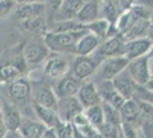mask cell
Wrapping results in <instances>:
<instances>
[{"label":"cell","mask_w":153,"mask_h":138,"mask_svg":"<svg viewBox=\"0 0 153 138\" xmlns=\"http://www.w3.org/2000/svg\"><path fill=\"white\" fill-rule=\"evenodd\" d=\"M85 115H86L87 120L90 122V124L97 129L104 122V112H103V106H101V104L86 108Z\"/></svg>","instance_id":"83f0119b"},{"label":"cell","mask_w":153,"mask_h":138,"mask_svg":"<svg viewBox=\"0 0 153 138\" xmlns=\"http://www.w3.org/2000/svg\"><path fill=\"white\" fill-rule=\"evenodd\" d=\"M111 26H112V24L108 21L105 20V19H98V20H96L94 22L89 23V24H87L86 29L89 32L94 33L95 36H97L101 39V38L110 37Z\"/></svg>","instance_id":"4316f807"},{"label":"cell","mask_w":153,"mask_h":138,"mask_svg":"<svg viewBox=\"0 0 153 138\" xmlns=\"http://www.w3.org/2000/svg\"><path fill=\"white\" fill-rule=\"evenodd\" d=\"M64 0H45L46 5L49 7L51 9H53V11H57L58 8H59V6L62 5V2H63Z\"/></svg>","instance_id":"f35d334b"},{"label":"cell","mask_w":153,"mask_h":138,"mask_svg":"<svg viewBox=\"0 0 153 138\" xmlns=\"http://www.w3.org/2000/svg\"><path fill=\"white\" fill-rule=\"evenodd\" d=\"M100 14H101L100 4H97L93 0H86L82 7L80 8L79 13L76 14V19L80 23L87 26L91 22L98 20L100 19Z\"/></svg>","instance_id":"e0dca14e"},{"label":"cell","mask_w":153,"mask_h":138,"mask_svg":"<svg viewBox=\"0 0 153 138\" xmlns=\"http://www.w3.org/2000/svg\"><path fill=\"white\" fill-rule=\"evenodd\" d=\"M23 26L25 30L31 31V32H42L46 29L45 17L38 16V17H33V19L23 21Z\"/></svg>","instance_id":"d6a6232c"},{"label":"cell","mask_w":153,"mask_h":138,"mask_svg":"<svg viewBox=\"0 0 153 138\" xmlns=\"http://www.w3.org/2000/svg\"><path fill=\"white\" fill-rule=\"evenodd\" d=\"M102 13L104 15V19L108 21L112 26H114L117 20L119 19V11L114 0H106L103 2Z\"/></svg>","instance_id":"4dcf8cb0"},{"label":"cell","mask_w":153,"mask_h":138,"mask_svg":"<svg viewBox=\"0 0 153 138\" xmlns=\"http://www.w3.org/2000/svg\"><path fill=\"white\" fill-rule=\"evenodd\" d=\"M93 1H95V2H97V4H103V2L106 1V0H93Z\"/></svg>","instance_id":"f907efd6"},{"label":"cell","mask_w":153,"mask_h":138,"mask_svg":"<svg viewBox=\"0 0 153 138\" xmlns=\"http://www.w3.org/2000/svg\"><path fill=\"white\" fill-rule=\"evenodd\" d=\"M4 138H23L21 133H17L16 131H12L10 133H6V136Z\"/></svg>","instance_id":"f6af8a7d"},{"label":"cell","mask_w":153,"mask_h":138,"mask_svg":"<svg viewBox=\"0 0 153 138\" xmlns=\"http://www.w3.org/2000/svg\"><path fill=\"white\" fill-rule=\"evenodd\" d=\"M135 96H137V100L145 101V103H149V104H151L153 106V92L147 91L144 86H140V85L137 86V90H136Z\"/></svg>","instance_id":"d590c367"},{"label":"cell","mask_w":153,"mask_h":138,"mask_svg":"<svg viewBox=\"0 0 153 138\" xmlns=\"http://www.w3.org/2000/svg\"><path fill=\"white\" fill-rule=\"evenodd\" d=\"M151 24V22L149 20H140L136 21L134 23V26H131L127 32H125L121 35L122 39L125 41H129V40L137 39V38H143L145 37L147 31V28Z\"/></svg>","instance_id":"cb8c5ba5"},{"label":"cell","mask_w":153,"mask_h":138,"mask_svg":"<svg viewBox=\"0 0 153 138\" xmlns=\"http://www.w3.org/2000/svg\"><path fill=\"white\" fill-rule=\"evenodd\" d=\"M40 138H57V135L55 132V129L54 128H48L45 131V133L41 136Z\"/></svg>","instance_id":"b9f144b4"},{"label":"cell","mask_w":153,"mask_h":138,"mask_svg":"<svg viewBox=\"0 0 153 138\" xmlns=\"http://www.w3.org/2000/svg\"><path fill=\"white\" fill-rule=\"evenodd\" d=\"M45 2H34V4H21L15 12V17L17 20L25 21L38 16H44L46 12Z\"/></svg>","instance_id":"2e32d148"},{"label":"cell","mask_w":153,"mask_h":138,"mask_svg":"<svg viewBox=\"0 0 153 138\" xmlns=\"http://www.w3.org/2000/svg\"><path fill=\"white\" fill-rule=\"evenodd\" d=\"M44 72L48 77L61 78V77L65 76V74L69 72V63L64 58L55 57L46 62Z\"/></svg>","instance_id":"ffe728a7"},{"label":"cell","mask_w":153,"mask_h":138,"mask_svg":"<svg viewBox=\"0 0 153 138\" xmlns=\"http://www.w3.org/2000/svg\"><path fill=\"white\" fill-rule=\"evenodd\" d=\"M119 112H120V116H121L122 121L133 124V122L136 121V120H138V118H140V101L138 100L136 101L134 99L125 100V103L120 107Z\"/></svg>","instance_id":"603a6c76"},{"label":"cell","mask_w":153,"mask_h":138,"mask_svg":"<svg viewBox=\"0 0 153 138\" xmlns=\"http://www.w3.org/2000/svg\"><path fill=\"white\" fill-rule=\"evenodd\" d=\"M149 58H153V47H151L150 53H149Z\"/></svg>","instance_id":"681fc988"},{"label":"cell","mask_w":153,"mask_h":138,"mask_svg":"<svg viewBox=\"0 0 153 138\" xmlns=\"http://www.w3.org/2000/svg\"><path fill=\"white\" fill-rule=\"evenodd\" d=\"M127 69L137 85L144 86L147 83V81L151 78L149 69V58L145 55L135 60H130Z\"/></svg>","instance_id":"5b68a950"},{"label":"cell","mask_w":153,"mask_h":138,"mask_svg":"<svg viewBox=\"0 0 153 138\" xmlns=\"http://www.w3.org/2000/svg\"><path fill=\"white\" fill-rule=\"evenodd\" d=\"M49 54V48L46 44H27L23 50V59L27 65H38Z\"/></svg>","instance_id":"4fadbf2b"},{"label":"cell","mask_w":153,"mask_h":138,"mask_svg":"<svg viewBox=\"0 0 153 138\" xmlns=\"http://www.w3.org/2000/svg\"><path fill=\"white\" fill-rule=\"evenodd\" d=\"M54 129L57 135V138H74V130L72 122H65L59 120V122Z\"/></svg>","instance_id":"836d02e7"},{"label":"cell","mask_w":153,"mask_h":138,"mask_svg":"<svg viewBox=\"0 0 153 138\" xmlns=\"http://www.w3.org/2000/svg\"><path fill=\"white\" fill-rule=\"evenodd\" d=\"M7 133V127L5 124V121L2 118V113L0 111V138H4Z\"/></svg>","instance_id":"ab89813d"},{"label":"cell","mask_w":153,"mask_h":138,"mask_svg":"<svg viewBox=\"0 0 153 138\" xmlns=\"http://www.w3.org/2000/svg\"><path fill=\"white\" fill-rule=\"evenodd\" d=\"M90 138H104V137H103L102 135H101V132H98V130H97V132H96L95 135H93V136H91Z\"/></svg>","instance_id":"c3c4849f"},{"label":"cell","mask_w":153,"mask_h":138,"mask_svg":"<svg viewBox=\"0 0 153 138\" xmlns=\"http://www.w3.org/2000/svg\"><path fill=\"white\" fill-rule=\"evenodd\" d=\"M149 58V57H147ZM149 69H150V75L153 77V58H149Z\"/></svg>","instance_id":"7dc6e473"},{"label":"cell","mask_w":153,"mask_h":138,"mask_svg":"<svg viewBox=\"0 0 153 138\" xmlns=\"http://www.w3.org/2000/svg\"><path fill=\"white\" fill-rule=\"evenodd\" d=\"M145 37H146L147 39L151 40V41H153V23H151V24L149 26V28H147V31H146Z\"/></svg>","instance_id":"7bdbcfd3"},{"label":"cell","mask_w":153,"mask_h":138,"mask_svg":"<svg viewBox=\"0 0 153 138\" xmlns=\"http://www.w3.org/2000/svg\"><path fill=\"white\" fill-rule=\"evenodd\" d=\"M48 128L42 122L22 118L19 130L23 138H40Z\"/></svg>","instance_id":"ac0fdd59"},{"label":"cell","mask_w":153,"mask_h":138,"mask_svg":"<svg viewBox=\"0 0 153 138\" xmlns=\"http://www.w3.org/2000/svg\"><path fill=\"white\" fill-rule=\"evenodd\" d=\"M76 96H78L76 98L79 99V101L82 105L83 108L100 105L102 103L101 96L98 93V89L93 82H87V83L81 84Z\"/></svg>","instance_id":"8fae6325"},{"label":"cell","mask_w":153,"mask_h":138,"mask_svg":"<svg viewBox=\"0 0 153 138\" xmlns=\"http://www.w3.org/2000/svg\"><path fill=\"white\" fill-rule=\"evenodd\" d=\"M19 4H34V2H45V0H16Z\"/></svg>","instance_id":"bcb514c9"},{"label":"cell","mask_w":153,"mask_h":138,"mask_svg":"<svg viewBox=\"0 0 153 138\" xmlns=\"http://www.w3.org/2000/svg\"><path fill=\"white\" fill-rule=\"evenodd\" d=\"M21 74L22 69L19 68V66L14 63H7L0 68V78L7 82H13L17 79Z\"/></svg>","instance_id":"1f68e13d"},{"label":"cell","mask_w":153,"mask_h":138,"mask_svg":"<svg viewBox=\"0 0 153 138\" xmlns=\"http://www.w3.org/2000/svg\"><path fill=\"white\" fill-rule=\"evenodd\" d=\"M135 5H140L147 8H153V0H133Z\"/></svg>","instance_id":"60d3db41"},{"label":"cell","mask_w":153,"mask_h":138,"mask_svg":"<svg viewBox=\"0 0 153 138\" xmlns=\"http://www.w3.org/2000/svg\"><path fill=\"white\" fill-rule=\"evenodd\" d=\"M81 86V81L76 78L74 75H66L57 81V83L53 87L57 99L73 97L76 96Z\"/></svg>","instance_id":"52a82bcc"},{"label":"cell","mask_w":153,"mask_h":138,"mask_svg":"<svg viewBox=\"0 0 153 138\" xmlns=\"http://www.w3.org/2000/svg\"><path fill=\"white\" fill-rule=\"evenodd\" d=\"M33 99L37 105L44 106L47 108H51L56 111L58 99L53 90V87L45 84V83H38L33 89Z\"/></svg>","instance_id":"ba28073f"},{"label":"cell","mask_w":153,"mask_h":138,"mask_svg":"<svg viewBox=\"0 0 153 138\" xmlns=\"http://www.w3.org/2000/svg\"><path fill=\"white\" fill-rule=\"evenodd\" d=\"M100 46V38L91 32H86L76 46V53L80 57H88Z\"/></svg>","instance_id":"7402d4cb"},{"label":"cell","mask_w":153,"mask_h":138,"mask_svg":"<svg viewBox=\"0 0 153 138\" xmlns=\"http://www.w3.org/2000/svg\"><path fill=\"white\" fill-rule=\"evenodd\" d=\"M34 109H36V113L38 114L39 118L41 120V122L47 128H55L56 124L59 122V118H58L56 111L44 107V106L37 105V104L34 105Z\"/></svg>","instance_id":"d4e9b609"},{"label":"cell","mask_w":153,"mask_h":138,"mask_svg":"<svg viewBox=\"0 0 153 138\" xmlns=\"http://www.w3.org/2000/svg\"><path fill=\"white\" fill-rule=\"evenodd\" d=\"M83 29H86V26L74 19V20L55 21L49 29V31L51 32H69V31L83 30Z\"/></svg>","instance_id":"484cf974"},{"label":"cell","mask_w":153,"mask_h":138,"mask_svg":"<svg viewBox=\"0 0 153 138\" xmlns=\"http://www.w3.org/2000/svg\"><path fill=\"white\" fill-rule=\"evenodd\" d=\"M103 112H104V122L113 124L115 127H120L121 125V116H120V112L112 107L111 105H108L106 103H103Z\"/></svg>","instance_id":"f546056e"},{"label":"cell","mask_w":153,"mask_h":138,"mask_svg":"<svg viewBox=\"0 0 153 138\" xmlns=\"http://www.w3.org/2000/svg\"><path fill=\"white\" fill-rule=\"evenodd\" d=\"M120 127H121V131L123 133V137L125 138H138L134 125L131 124V123H128V122L122 121Z\"/></svg>","instance_id":"74e56055"},{"label":"cell","mask_w":153,"mask_h":138,"mask_svg":"<svg viewBox=\"0 0 153 138\" xmlns=\"http://www.w3.org/2000/svg\"><path fill=\"white\" fill-rule=\"evenodd\" d=\"M130 12L133 13L134 17L137 21H140V20L150 21L151 14H152V11H151L150 8L144 7V6H140V5H134V6L130 8Z\"/></svg>","instance_id":"e575fe53"},{"label":"cell","mask_w":153,"mask_h":138,"mask_svg":"<svg viewBox=\"0 0 153 138\" xmlns=\"http://www.w3.org/2000/svg\"><path fill=\"white\" fill-rule=\"evenodd\" d=\"M150 22L153 23V12H152V14H151V17H150Z\"/></svg>","instance_id":"f5cc1de1"},{"label":"cell","mask_w":153,"mask_h":138,"mask_svg":"<svg viewBox=\"0 0 153 138\" xmlns=\"http://www.w3.org/2000/svg\"><path fill=\"white\" fill-rule=\"evenodd\" d=\"M129 61L130 60H128L125 55L105 58L97 69L102 81H112L117 75H119L123 69L127 68Z\"/></svg>","instance_id":"3957f363"},{"label":"cell","mask_w":153,"mask_h":138,"mask_svg":"<svg viewBox=\"0 0 153 138\" xmlns=\"http://www.w3.org/2000/svg\"><path fill=\"white\" fill-rule=\"evenodd\" d=\"M125 45H126V41L122 39L121 36L119 35L112 36L105 40L101 46H98L97 53L103 59L112 58V57H121V55H125Z\"/></svg>","instance_id":"9c48e42d"},{"label":"cell","mask_w":153,"mask_h":138,"mask_svg":"<svg viewBox=\"0 0 153 138\" xmlns=\"http://www.w3.org/2000/svg\"><path fill=\"white\" fill-rule=\"evenodd\" d=\"M86 0H64L55 12V21L74 20Z\"/></svg>","instance_id":"9a60e30c"},{"label":"cell","mask_w":153,"mask_h":138,"mask_svg":"<svg viewBox=\"0 0 153 138\" xmlns=\"http://www.w3.org/2000/svg\"><path fill=\"white\" fill-rule=\"evenodd\" d=\"M10 99L16 104L24 103L31 94V84L24 78H17L10 83L8 87Z\"/></svg>","instance_id":"5bb4252c"},{"label":"cell","mask_w":153,"mask_h":138,"mask_svg":"<svg viewBox=\"0 0 153 138\" xmlns=\"http://www.w3.org/2000/svg\"><path fill=\"white\" fill-rule=\"evenodd\" d=\"M119 138H125L123 137V133L121 131V127H120V131H119Z\"/></svg>","instance_id":"816d5d0a"},{"label":"cell","mask_w":153,"mask_h":138,"mask_svg":"<svg viewBox=\"0 0 153 138\" xmlns=\"http://www.w3.org/2000/svg\"><path fill=\"white\" fill-rule=\"evenodd\" d=\"M96 52V51H95ZM103 58L96 52L95 57H80L78 55L76 60L73 61L72 65V72L76 78L80 81H83L87 77H89L90 75H93L95 72H97L98 67L103 61Z\"/></svg>","instance_id":"7a4b0ae2"},{"label":"cell","mask_w":153,"mask_h":138,"mask_svg":"<svg viewBox=\"0 0 153 138\" xmlns=\"http://www.w3.org/2000/svg\"><path fill=\"white\" fill-rule=\"evenodd\" d=\"M144 87L146 89L147 91L153 92V77H151V78L147 81V83L144 85Z\"/></svg>","instance_id":"ee69618b"},{"label":"cell","mask_w":153,"mask_h":138,"mask_svg":"<svg viewBox=\"0 0 153 138\" xmlns=\"http://www.w3.org/2000/svg\"><path fill=\"white\" fill-rule=\"evenodd\" d=\"M152 46L153 41L147 39L146 37L126 41V45H125V57L128 60H135L137 59V58H140V57H144V54L150 52Z\"/></svg>","instance_id":"7c38bea8"},{"label":"cell","mask_w":153,"mask_h":138,"mask_svg":"<svg viewBox=\"0 0 153 138\" xmlns=\"http://www.w3.org/2000/svg\"><path fill=\"white\" fill-rule=\"evenodd\" d=\"M83 107L80 104L76 97H66V98L58 99L56 113L61 121L72 122L73 118L80 113H82Z\"/></svg>","instance_id":"277c9868"},{"label":"cell","mask_w":153,"mask_h":138,"mask_svg":"<svg viewBox=\"0 0 153 138\" xmlns=\"http://www.w3.org/2000/svg\"><path fill=\"white\" fill-rule=\"evenodd\" d=\"M86 32L87 29L78 30V31H69V32H46L45 44L46 46L57 53L76 52V46L79 39Z\"/></svg>","instance_id":"6da1fadb"},{"label":"cell","mask_w":153,"mask_h":138,"mask_svg":"<svg viewBox=\"0 0 153 138\" xmlns=\"http://www.w3.org/2000/svg\"><path fill=\"white\" fill-rule=\"evenodd\" d=\"M15 6L14 0H0V17H6Z\"/></svg>","instance_id":"8d00e7d4"},{"label":"cell","mask_w":153,"mask_h":138,"mask_svg":"<svg viewBox=\"0 0 153 138\" xmlns=\"http://www.w3.org/2000/svg\"><path fill=\"white\" fill-rule=\"evenodd\" d=\"M140 101V113L138 121L146 138H153V106L145 101Z\"/></svg>","instance_id":"d6986e66"},{"label":"cell","mask_w":153,"mask_h":138,"mask_svg":"<svg viewBox=\"0 0 153 138\" xmlns=\"http://www.w3.org/2000/svg\"><path fill=\"white\" fill-rule=\"evenodd\" d=\"M1 113H2V118H4L5 124L7 127V130L17 131L19 125H21V121H22V116H21L19 108L15 105L4 103Z\"/></svg>","instance_id":"44dd1931"},{"label":"cell","mask_w":153,"mask_h":138,"mask_svg":"<svg viewBox=\"0 0 153 138\" xmlns=\"http://www.w3.org/2000/svg\"><path fill=\"white\" fill-rule=\"evenodd\" d=\"M112 84L115 87V90L121 94L125 100L133 99L137 90V84L134 79L131 78L128 69H123L119 75H117L112 79Z\"/></svg>","instance_id":"8992f818"},{"label":"cell","mask_w":153,"mask_h":138,"mask_svg":"<svg viewBox=\"0 0 153 138\" xmlns=\"http://www.w3.org/2000/svg\"><path fill=\"white\" fill-rule=\"evenodd\" d=\"M98 89V93L101 96L103 103H106L112 107L117 108L118 111L123 105L125 99L119 92L115 90V87L112 84V81H102Z\"/></svg>","instance_id":"30bf717a"},{"label":"cell","mask_w":153,"mask_h":138,"mask_svg":"<svg viewBox=\"0 0 153 138\" xmlns=\"http://www.w3.org/2000/svg\"><path fill=\"white\" fill-rule=\"evenodd\" d=\"M137 20L134 17V15L130 12V9H128L127 12H125L122 14L121 16H119V19L115 22V30H117V32L119 33V36L127 32L128 30L134 26V23Z\"/></svg>","instance_id":"f1b7e54d"}]
</instances>
